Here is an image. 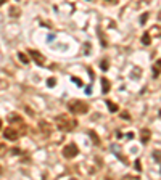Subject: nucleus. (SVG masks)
<instances>
[{"instance_id":"nucleus-19","label":"nucleus","mask_w":161,"mask_h":180,"mask_svg":"<svg viewBox=\"0 0 161 180\" xmlns=\"http://www.w3.org/2000/svg\"><path fill=\"white\" fill-rule=\"evenodd\" d=\"M90 135H92V138H93V143H95V145H100V140H98L97 134H95V132H90Z\"/></svg>"},{"instance_id":"nucleus-27","label":"nucleus","mask_w":161,"mask_h":180,"mask_svg":"<svg viewBox=\"0 0 161 180\" xmlns=\"http://www.w3.org/2000/svg\"><path fill=\"white\" fill-rule=\"evenodd\" d=\"M3 3H7V0H0V7H2Z\"/></svg>"},{"instance_id":"nucleus-14","label":"nucleus","mask_w":161,"mask_h":180,"mask_svg":"<svg viewBox=\"0 0 161 180\" xmlns=\"http://www.w3.org/2000/svg\"><path fill=\"white\" fill-rule=\"evenodd\" d=\"M18 58H19L21 63H24V64L29 63V57H28V55H24V53H18Z\"/></svg>"},{"instance_id":"nucleus-15","label":"nucleus","mask_w":161,"mask_h":180,"mask_svg":"<svg viewBox=\"0 0 161 180\" xmlns=\"http://www.w3.org/2000/svg\"><path fill=\"white\" fill-rule=\"evenodd\" d=\"M148 34H150V35H155V37H159V26L152 27V31H150Z\"/></svg>"},{"instance_id":"nucleus-9","label":"nucleus","mask_w":161,"mask_h":180,"mask_svg":"<svg viewBox=\"0 0 161 180\" xmlns=\"http://www.w3.org/2000/svg\"><path fill=\"white\" fill-rule=\"evenodd\" d=\"M111 89V82L106 79V77H102V92L103 93H108Z\"/></svg>"},{"instance_id":"nucleus-20","label":"nucleus","mask_w":161,"mask_h":180,"mask_svg":"<svg viewBox=\"0 0 161 180\" xmlns=\"http://www.w3.org/2000/svg\"><path fill=\"white\" fill-rule=\"evenodd\" d=\"M153 158L156 159V162H159V150H156V151H153Z\"/></svg>"},{"instance_id":"nucleus-17","label":"nucleus","mask_w":161,"mask_h":180,"mask_svg":"<svg viewBox=\"0 0 161 180\" xmlns=\"http://www.w3.org/2000/svg\"><path fill=\"white\" fill-rule=\"evenodd\" d=\"M100 68L103 69V71H108V60H102L100 61Z\"/></svg>"},{"instance_id":"nucleus-26","label":"nucleus","mask_w":161,"mask_h":180,"mask_svg":"<svg viewBox=\"0 0 161 180\" xmlns=\"http://www.w3.org/2000/svg\"><path fill=\"white\" fill-rule=\"evenodd\" d=\"M106 3H118V0H105Z\"/></svg>"},{"instance_id":"nucleus-22","label":"nucleus","mask_w":161,"mask_h":180,"mask_svg":"<svg viewBox=\"0 0 161 180\" xmlns=\"http://www.w3.org/2000/svg\"><path fill=\"white\" fill-rule=\"evenodd\" d=\"M71 80L74 82V84H77V85H82V80H80V79H76V77H71Z\"/></svg>"},{"instance_id":"nucleus-21","label":"nucleus","mask_w":161,"mask_h":180,"mask_svg":"<svg viewBox=\"0 0 161 180\" xmlns=\"http://www.w3.org/2000/svg\"><path fill=\"white\" fill-rule=\"evenodd\" d=\"M121 117H123V119H130V114L127 111H123V113H121Z\"/></svg>"},{"instance_id":"nucleus-18","label":"nucleus","mask_w":161,"mask_h":180,"mask_svg":"<svg viewBox=\"0 0 161 180\" xmlns=\"http://www.w3.org/2000/svg\"><path fill=\"white\" fill-rule=\"evenodd\" d=\"M55 84H57V79H55V77H50V79L47 80V85H48V87H53Z\"/></svg>"},{"instance_id":"nucleus-30","label":"nucleus","mask_w":161,"mask_h":180,"mask_svg":"<svg viewBox=\"0 0 161 180\" xmlns=\"http://www.w3.org/2000/svg\"><path fill=\"white\" fill-rule=\"evenodd\" d=\"M16 2H19V0H16Z\"/></svg>"},{"instance_id":"nucleus-28","label":"nucleus","mask_w":161,"mask_h":180,"mask_svg":"<svg viewBox=\"0 0 161 180\" xmlns=\"http://www.w3.org/2000/svg\"><path fill=\"white\" fill-rule=\"evenodd\" d=\"M0 129H2V119H0Z\"/></svg>"},{"instance_id":"nucleus-29","label":"nucleus","mask_w":161,"mask_h":180,"mask_svg":"<svg viewBox=\"0 0 161 180\" xmlns=\"http://www.w3.org/2000/svg\"><path fill=\"white\" fill-rule=\"evenodd\" d=\"M0 174H2V166H0Z\"/></svg>"},{"instance_id":"nucleus-7","label":"nucleus","mask_w":161,"mask_h":180,"mask_svg":"<svg viewBox=\"0 0 161 180\" xmlns=\"http://www.w3.org/2000/svg\"><path fill=\"white\" fill-rule=\"evenodd\" d=\"M3 135H5L7 140H18V138L21 137V135H19V132H18L16 129H13L11 126H8V127L3 130Z\"/></svg>"},{"instance_id":"nucleus-16","label":"nucleus","mask_w":161,"mask_h":180,"mask_svg":"<svg viewBox=\"0 0 161 180\" xmlns=\"http://www.w3.org/2000/svg\"><path fill=\"white\" fill-rule=\"evenodd\" d=\"M8 151V148H7V145L3 143V142H0V156H3L5 153Z\"/></svg>"},{"instance_id":"nucleus-2","label":"nucleus","mask_w":161,"mask_h":180,"mask_svg":"<svg viewBox=\"0 0 161 180\" xmlns=\"http://www.w3.org/2000/svg\"><path fill=\"white\" fill-rule=\"evenodd\" d=\"M7 119H8V122H10V126L19 132V135H24L26 132H28V126H26L24 119H23L18 113H11V114H8Z\"/></svg>"},{"instance_id":"nucleus-4","label":"nucleus","mask_w":161,"mask_h":180,"mask_svg":"<svg viewBox=\"0 0 161 180\" xmlns=\"http://www.w3.org/2000/svg\"><path fill=\"white\" fill-rule=\"evenodd\" d=\"M61 155H63L66 159H73V158H76V156L79 155V148H77L76 143H69V145H66V146L63 148Z\"/></svg>"},{"instance_id":"nucleus-1","label":"nucleus","mask_w":161,"mask_h":180,"mask_svg":"<svg viewBox=\"0 0 161 180\" xmlns=\"http://www.w3.org/2000/svg\"><path fill=\"white\" fill-rule=\"evenodd\" d=\"M55 124L61 132H71L77 127V119L69 114H58L55 117Z\"/></svg>"},{"instance_id":"nucleus-11","label":"nucleus","mask_w":161,"mask_h":180,"mask_svg":"<svg viewBox=\"0 0 161 180\" xmlns=\"http://www.w3.org/2000/svg\"><path fill=\"white\" fill-rule=\"evenodd\" d=\"M142 44H143V45H150V44H152V35H150L148 32H145V34L142 35Z\"/></svg>"},{"instance_id":"nucleus-5","label":"nucleus","mask_w":161,"mask_h":180,"mask_svg":"<svg viewBox=\"0 0 161 180\" xmlns=\"http://www.w3.org/2000/svg\"><path fill=\"white\" fill-rule=\"evenodd\" d=\"M29 55L32 57V60L39 64V66H44L45 64V57L40 52H37V50H34V48H29Z\"/></svg>"},{"instance_id":"nucleus-12","label":"nucleus","mask_w":161,"mask_h":180,"mask_svg":"<svg viewBox=\"0 0 161 180\" xmlns=\"http://www.w3.org/2000/svg\"><path fill=\"white\" fill-rule=\"evenodd\" d=\"M159 66H161V61L158 60V61L155 63V66H153V77H155V79L159 77Z\"/></svg>"},{"instance_id":"nucleus-13","label":"nucleus","mask_w":161,"mask_h":180,"mask_svg":"<svg viewBox=\"0 0 161 180\" xmlns=\"http://www.w3.org/2000/svg\"><path fill=\"white\" fill-rule=\"evenodd\" d=\"M106 106H108V109H110L111 113H116L118 109H119V108H118V105H114L111 100H106Z\"/></svg>"},{"instance_id":"nucleus-23","label":"nucleus","mask_w":161,"mask_h":180,"mask_svg":"<svg viewBox=\"0 0 161 180\" xmlns=\"http://www.w3.org/2000/svg\"><path fill=\"white\" fill-rule=\"evenodd\" d=\"M136 169H137V171H142V166H140V161H139V159L136 161Z\"/></svg>"},{"instance_id":"nucleus-8","label":"nucleus","mask_w":161,"mask_h":180,"mask_svg":"<svg viewBox=\"0 0 161 180\" xmlns=\"http://www.w3.org/2000/svg\"><path fill=\"white\" fill-rule=\"evenodd\" d=\"M150 138H152L150 129H142V132H140V142H142L143 145H147V143L150 142Z\"/></svg>"},{"instance_id":"nucleus-3","label":"nucleus","mask_w":161,"mask_h":180,"mask_svg":"<svg viewBox=\"0 0 161 180\" xmlns=\"http://www.w3.org/2000/svg\"><path fill=\"white\" fill-rule=\"evenodd\" d=\"M68 109L73 114H86L89 111V105L82 100H71L68 101Z\"/></svg>"},{"instance_id":"nucleus-6","label":"nucleus","mask_w":161,"mask_h":180,"mask_svg":"<svg viewBox=\"0 0 161 180\" xmlns=\"http://www.w3.org/2000/svg\"><path fill=\"white\" fill-rule=\"evenodd\" d=\"M37 127H39V134L42 135V137H48L52 134V126H50L47 121H40Z\"/></svg>"},{"instance_id":"nucleus-10","label":"nucleus","mask_w":161,"mask_h":180,"mask_svg":"<svg viewBox=\"0 0 161 180\" xmlns=\"http://www.w3.org/2000/svg\"><path fill=\"white\" fill-rule=\"evenodd\" d=\"M8 15H10L11 18H18V16L21 15V10H19L18 7H11V8H10V13H8Z\"/></svg>"},{"instance_id":"nucleus-24","label":"nucleus","mask_w":161,"mask_h":180,"mask_svg":"<svg viewBox=\"0 0 161 180\" xmlns=\"http://www.w3.org/2000/svg\"><path fill=\"white\" fill-rule=\"evenodd\" d=\"M11 153H13V155H21V151H19L18 148H15V150H11Z\"/></svg>"},{"instance_id":"nucleus-25","label":"nucleus","mask_w":161,"mask_h":180,"mask_svg":"<svg viewBox=\"0 0 161 180\" xmlns=\"http://www.w3.org/2000/svg\"><path fill=\"white\" fill-rule=\"evenodd\" d=\"M147 18H148V15H143V16H142V18H140V23H142V24H143V23H145V21H147Z\"/></svg>"}]
</instances>
